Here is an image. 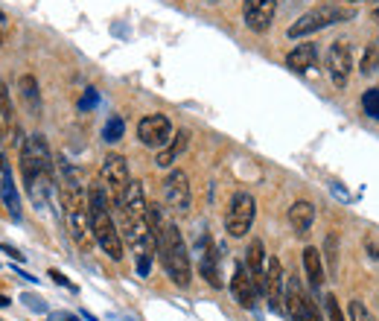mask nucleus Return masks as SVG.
Segmentation results:
<instances>
[{
  "instance_id": "17",
  "label": "nucleus",
  "mask_w": 379,
  "mask_h": 321,
  "mask_svg": "<svg viewBox=\"0 0 379 321\" xmlns=\"http://www.w3.org/2000/svg\"><path fill=\"white\" fill-rule=\"evenodd\" d=\"M190 146V132L187 129H178L175 135H173V141L166 144L164 149H158V158H155V164L158 166H164V170H170V166L184 155V149Z\"/></svg>"
},
{
  "instance_id": "7",
  "label": "nucleus",
  "mask_w": 379,
  "mask_h": 321,
  "mask_svg": "<svg viewBox=\"0 0 379 321\" xmlns=\"http://www.w3.org/2000/svg\"><path fill=\"white\" fill-rule=\"evenodd\" d=\"M164 202L170 211L175 214H187L190 202H193V190H190V178L184 170H173L164 178Z\"/></svg>"
},
{
  "instance_id": "12",
  "label": "nucleus",
  "mask_w": 379,
  "mask_h": 321,
  "mask_svg": "<svg viewBox=\"0 0 379 321\" xmlns=\"http://www.w3.org/2000/svg\"><path fill=\"white\" fill-rule=\"evenodd\" d=\"M231 292L240 306H245V310H254L257 306V298H260V289L254 284V277H251L248 266L245 263H236L233 266V277H231Z\"/></svg>"
},
{
  "instance_id": "13",
  "label": "nucleus",
  "mask_w": 379,
  "mask_h": 321,
  "mask_svg": "<svg viewBox=\"0 0 379 321\" xmlns=\"http://www.w3.org/2000/svg\"><path fill=\"white\" fill-rule=\"evenodd\" d=\"M277 12V0H245L243 3V15H245V26L251 33H265L274 21Z\"/></svg>"
},
{
  "instance_id": "31",
  "label": "nucleus",
  "mask_w": 379,
  "mask_h": 321,
  "mask_svg": "<svg viewBox=\"0 0 379 321\" xmlns=\"http://www.w3.org/2000/svg\"><path fill=\"white\" fill-rule=\"evenodd\" d=\"M6 33H9V18H6V12L0 9V47H3V41H6Z\"/></svg>"
},
{
  "instance_id": "15",
  "label": "nucleus",
  "mask_w": 379,
  "mask_h": 321,
  "mask_svg": "<svg viewBox=\"0 0 379 321\" xmlns=\"http://www.w3.org/2000/svg\"><path fill=\"white\" fill-rule=\"evenodd\" d=\"M245 266L254 277V284L263 295V286H265V266H269V257H265V245L263 240H251L248 243V251H245Z\"/></svg>"
},
{
  "instance_id": "28",
  "label": "nucleus",
  "mask_w": 379,
  "mask_h": 321,
  "mask_svg": "<svg viewBox=\"0 0 379 321\" xmlns=\"http://www.w3.org/2000/svg\"><path fill=\"white\" fill-rule=\"evenodd\" d=\"M96 103H100V94H96L94 88H88L85 94H82V100H79V108H82V111H91V108H94Z\"/></svg>"
},
{
  "instance_id": "6",
  "label": "nucleus",
  "mask_w": 379,
  "mask_h": 321,
  "mask_svg": "<svg viewBox=\"0 0 379 321\" xmlns=\"http://www.w3.org/2000/svg\"><path fill=\"white\" fill-rule=\"evenodd\" d=\"M100 181H103V187L108 193V199L114 207H120L123 196H125V190H129L132 184V175H129V161H125L123 155H108L103 161V170H100Z\"/></svg>"
},
{
  "instance_id": "20",
  "label": "nucleus",
  "mask_w": 379,
  "mask_h": 321,
  "mask_svg": "<svg viewBox=\"0 0 379 321\" xmlns=\"http://www.w3.org/2000/svg\"><path fill=\"white\" fill-rule=\"evenodd\" d=\"M0 120H3V129L12 135V141H21V129H18V120H15V105L9 100V88L6 82H0Z\"/></svg>"
},
{
  "instance_id": "11",
  "label": "nucleus",
  "mask_w": 379,
  "mask_h": 321,
  "mask_svg": "<svg viewBox=\"0 0 379 321\" xmlns=\"http://www.w3.org/2000/svg\"><path fill=\"white\" fill-rule=\"evenodd\" d=\"M286 313L292 321H324L318 313V306L303 295V289L298 286V281H289L286 284Z\"/></svg>"
},
{
  "instance_id": "16",
  "label": "nucleus",
  "mask_w": 379,
  "mask_h": 321,
  "mask_svg": "<svg viewBox=\"0 0 379 321\" xmlns=\"http://www.w3.org/2000/svg\"><path fill=\"white\" fill-rule=\"evenodd\" d=\"M312 222H315V205L312 202H306V199L292 202V207H289V225L294 228V234L306 236V234H310V228H312Z\"/></svg>"
},
{
  "instance_id": "14",
  "label": "nucleus",
  "mask_w": 379,
  "mask_h": 321,
  "mask_svg": "<svg viewBox=\"0 0 379 321\" xmlns=\"http://www.w3.org/2000/svg\"><path fill=\"white\" fill-rule=\"evenodd\" d=\"M202 254H199V272H202V277L204 281L213 286V289H219L222 286V277H219V251H216V245H213V240L204 234L202 236Z\"/></svg>"
},
{
  "instance_id": "24",
  "label": "nucleus",
  "mask_w": 379,
  "mask_h": 321,
  "mask_svg": "<svg viewBox=\"0 0 379 321\" xmlns=\"http://www.w3.org/2000/svg\"><path fill=\"white\" fill-rule=\"evenodd\" d=\"M359 73H362V76H373V73H379V47H368V50L362 53Z\"/></svg>"
},
{
  "instance_id": "19",
  "label": "nucleus",
  "mask_w": 379,
  "mask_h": 321,
  "mask_svg": "<svg viewBox=\"0 0 379 321\" xmlns=\"http://www.w3.org/2000/svg\"><path fill=\"white\" fill-rule=\"evenodd\" d=\"M318 62V47L315 44H298L289 55H286V67L294 73H306V71H312Z\"/></svg>"
},
{
  "instance_id": "22",
  "label": "nucleus",
  "mask_w": 379,
  "mask_h": 321,
  "mask_svg": "<svg viewBox=\"0 0 379 321\" xmlns=\"http://www.w3.org/2000/svg\"><path fill=\"white\" fill-rule=\"evenodd\" d=\"M0 199H3L6 211L12 219H21V199H18V190H15V181H12V173L6 175L3 187H0Z\"/></svg>"
},
{
  "instance_id": "8",
  "label": "nucleus",
  "mask_w": 379,
  "mask_h": 321,
  "mask_svg": "<svg viewBox=\"0 0 379 321\" xmlns=\"http://www.w3.org/2000/svg\"><path fill=\"white\" fill-rule=\"evenodd\" d=\"M350 71H353V50L347 41H333L327 50V73L339 91L350 82Z\"/></svg>"
},
{
  "instance_id": "35",
  "label": "nucleus",
  "mask_w": 379,
  "mask_h": 321,
  "mask_svg": "<svg viewBox=\"0 0 379 321\" xmlns=\"http://www.w3.org/2000/svg\"><path fill=\"white\" fill-rule=\"evenodd\" d=\"M0 248H3V251H6V254H12V257H15V260H24V254H18V251H15V248H12V245H6V243H0Z\"/></svg>"
},
{
  "instance_id": "32",
  "label": "nucleus",
  "mask_w": 379,
  "mask_h": 321,
  "mask_svg": "<svg viewBox=\"0 0 379 321\" xmlns=\"http://www.w3.org/2000/svg\"><path fill=\"white\" fill-rule=\"evenodd\" d=\"M50 277H53V281H55V284H59V286H70V289H73V284H70V281H67V277H64L62 272H55V269H50Z\"/></svg>"
},
{
  "instance_id": "2",
  "label": "nucleus",
  "mask_w": 379,
  "mask_h": 321,
  "mask_svg": "<svg viewBox=\"0 0 379 321\" xmlns=\"http://www.w3.org/2000/svg\"><path fill=\"white\" fill-rule=\"evenodd\" d=\"M21 173L33 205L38 211H44L53 190V155L41 135H30L21 144Z\"/></svg>"
},
{
  "instance_id": "10",
  "label": "nucleus",
  "mask_w": 379,
  "mask_h": 321,
  "mask_svg": "<svg viewBox=\"0 0 379 321\" xmlns=\"http://www.w3.org/2000/svg\"><path fill=\"white\" fill-rule=\"evenodd\" d=\"M263 295L269 301V306L274 313H283L286 310V277H283V263L277 257H269V266H265V286H263Z\"/></svg>"
},
{
  "instance_id": "33",
  "label": "nucleus",
  "mask_w": 379,
  "mask_h": 321,
  "mask_svg": "<svg viewBox=\"0 0 379 321\" xmlns=\"http://www.w3.org/2000/svg\"><path fill=\"white\" fill-rule=\"evenodd\" d=\"M50 321H79V315H73V313H53Z\"/></svg>"
},
{
  "instance_id": "34",
  "label": "nucleus",
  "mask_w": 379,
  "mask_h": 321,
  "mask_svg": "<svg viewBox=\"0 0 379 321\" xmlns=\"http://www.w3.org/2000/svg\"><path fill=\"white\" fill-rule=\"evenodd\" d=\"M6 175H9V166H6L3 155H0V187H3V181H6Z\"/></svg>"
},
{
  "instance_id": "38",
  "label": "nucleus",
  "mask_w": 379,
  "mask_h": 321,
  "mask_svg": "<svg viewBox=\"0 0 379 321\" xmlns=\"http://www.w3.org/2000/svg\"><path fill=\"white\" fill-rule=\"evenodd\" d=\"M373 15H376V21H379V6H376V12H373Z\"/></svg>"
},
{
  "instance_id": "37",
  "label": "nucleus",
  "mask_w": 379,
  "mask_h": 321,
  "mask_svg": "<svg viewBox=\"0 0 379 321\" xmlns=\"http://www.w3.org/2000/svg\"><path fill=\"white\" fill-rule=\"evenodd\" d=\"M0 306H9V298H6V295H0Z\"/></svg>"
},
{
  "instance_id": "36",
  "label": "nucleus",
  "mask_w": 379,
  "mask_h": 321,
  "mask_svg": "<svg viewBox=\"0 0 379 321\" xmlns=\"http://www.w3.org/2000/svg\"><path fill=\"white\" fill-rule=\"evenodd\" d=\"M342 3H350V6H356V3H364V0H342Z\"/></svg>"
},
{
  "instance_id": "25",
  "label": "nucleus",
  "mask_w": 379,
  "mask_h": 321,
  "mask_svg": "<svg viewBox=\"0 0 379 321\" xmlns=\"http://www.w3.org/2000/svg\"><path fill=\"white\" fill-rule=\"evenodd\" d=\"M362 111L371 120H379V88H371L362 94Z\"/></svg>"
},
{
  "instance_id": "23",
  "label": "nucleus",
  "mask_w": 379,
  "mask_h": 321,
  "mask_svg": "<svg viewBox=\"0 0 379 321\" xmlns=\"http://www.w3.org/2000/svg\"><path fill=\"white\" fill-rule=\"evenodd\" d=\"M123 135H125V120L120 114H111L105 120V125H103V141L105 144H117V141H123Z\"/></svg>"
},
{
  "instance_id": "18",
  "label": "nucleus",
  "mask_w": 379,
  "mask_h": 321,
  "mask_svg": "<svg viewBox=\"0 0 379 321\" xmlns=\"http://www.w3.org/2000/svg\"><path fill=\"white\" fill-rule=\"evenodd\" d=\"M303 272H306V281H310V286L315 292L324 286V257H321V251L315 245L303 248Z\"/></svg>"
},
{
  "instance_id": "1",
  "label": "nucleus",
  "mask_w": 379,
  "mask_h": 321,
  "mask_svg": "<svg viewBox=\"0 0 379 321\" xmlns=\"http://www.w3.org/2000/svg\"><path fill=\"white\" fill-rule=\"evenodd\" d=\"M149 225L152 234H155V245H158V257H161V266L166 272V277L175 284V286H190L193 281V263L187 254V243L181 236L178 225L170 222L164 216V211L158 205H149Z\"/></svg>"
},
{
  "instance_id": "4",
  "label": "nucleus",
  "mask_w": 379,
  "mask_h": 321,
  "mask_svg": "<svg viewBox=\"0 0 379 321\" xmlns=\"http://www.w3.org/2000/svg\"><path fill=\"white\" fill-rule=\"evenodd\" d=\"M356 15V9L350 6H342V3H324V6H315L310 9L306 15H301L289 26V38H303V35H312V33H321L327 30L333 24H342V21H350Z\"/></svg>"
},
{
  "instance_id": "26",
  "label": "nucleus",
  "mask_w": 379,
  "mask_h": 321,
  "mask_svg": "<svg viewBox=\"0 0 379 321\" xmlns=\"http://www.w3.org/2000/svg\"><path fill=\"white\" fill-rule=\"evenodd\" d=\"M324 301H327V321H350L342 313V304H339V298H335V295H327Z\"/></svg>"
},
{
  "instance_id": "29",
  "label": "nucleus",
  "mask_w": 379,
  "mask_h": 321,
  "mask_svg": "<svg viewBox=\"0 0 379 321\" xmlns=\"http://www.w3.org/2000/svg\"><path fill=\"white\" fill-rule=\"evenodd\" d=\"M327 260H330V269H335V234L327 236Z\"/></svg>"
},
{
  "instance_id": "3",
  "label": "nucleus",
  "mask_w": 379,
  "mask_h": 321,
  "mask_svg": "<svg viewBox=\"0 0 379 321\" xmlns=\"http://www.w3.org/2000/svg\"><path fill=\"white\" fill-rule=\"evenodd\" d=\"M88 207H91V231H94V243L103 248V254L111 260H123V234L114 225L111 216V199L103 187V181L88 187Z\"/></svg>"
},
{
  "instance_id": "5",
  "label": "nucleus",
  "mask_w": 379,
  "mask_h": 321,
  "mask_svg": "<svg viewBox=\"0 0 379 321\" xmlns=\"http://www.w3.org/2000/svg\"><path fill=\"white\" fill-rule=\"evenodd\" d=\"M254 216H257L254 196L245 190L233 193V199L228 205V214H224V231H228L233 240H243V236L251 231V225H254Z\"/></svg>"
},
{
  "instance_id": "27",
  "label": "nucleus",
  "mask_w": 379,
  "mask_h": 321,
  "mask_svg": "<svg viewBox=\"0 0 379 321\" xmlns=\"http://www.w3.org/2000/svg\"><path fill=\"white\" fill-rule=\"evenodd\" d=\"M347 318H350V321H371V313L364 310L362 301H350V306H347Z\"/></svg>"
},
{
  "instance_id": "21",
  "label": "nucleus",
  "mask_w": 379,
  "mask_h": 321,
  "mask_svg": "<svg viewBox=\"0 0 379 321\" xmlns=\"http://www.w3.org/2000/svg\"><path fill=\"white\" fill-rule=\"evenodd\" d=\"M18 85H21V96H24L26 108H30L33 114H38V111H41V96H38V82H35V76L24 73Z\"/></svg>"
},
{
  "instance_id": "30",
  "label": "nucleus",
  "mask_w": 379,
  "mask_h": 321,
  "mask_svg": "<svg viewBox=\"0 0 379 321\" xmlns=\"http://www.w3.org/2000/svg\"><path fill=\"white\" fill-rule=\"evenodd\" d=\"M364 251H368L373 260H379V236H371V240L364 243Z\"/></svg>"
},
{
  "instance_id": "9",
  "label": "nucleus",
  "mask_w": 379,
  "mask_h": 321,
  "mask_svg": "<svg viewBox=\"0 0 379 321\" xmlns=\"http://www.w3.org/2000/svg\"><path fill=\"white\" fill-rule=\"evenodd\" d=\"M137 137L143 146L152 149H164L166 144L173 141V123L166 114H149L137 123Z\"/></svg>"
}]
</instances>
